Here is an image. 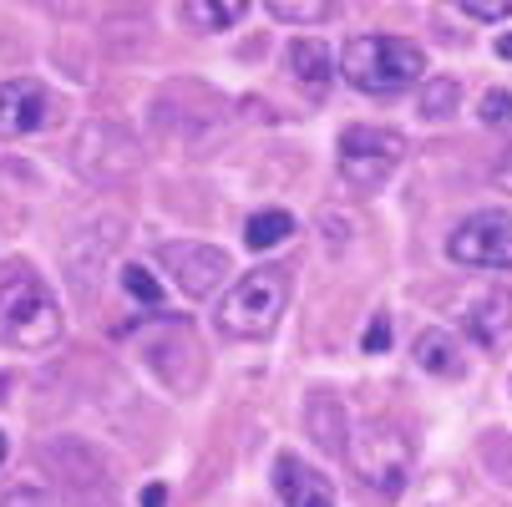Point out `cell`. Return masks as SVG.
Listing matches in <instances>:
<instances>
[{
	"label": "cell",
	"instance_id": "cell-25",
	"mask_svg": "<svg viewBox=\"0 0 512 507\" xmlns=\"http://www.w3.org/2000/svg\"><path fill=\"white\" fill-rule=\"evenodd\" d=\"M391 315H376L371 320V330H365V350H371V355H381V350H391Z\"/></svg>",
	"mask_w": 512,
	"mask_h": 507
},
{
	"label": "cell",
	"instance_id": "cell-2",
	"mask_svg": "<svg viewBox=\"0 0 512 507\" xmlns=\"http://www.w3.org/2000/svg\"><path fill=\"white\" fill-rule=\"evenodd\" d=\"M340 71L355 92H371V97H396L406 87L421 82L426 71V51L416 41L401 36H355L340 56Z\"/></svg>",
	"mask_w": 512,
	"mask_h": 507
},
{
	"label": "cell",
	"instance_id": "cell-20",
	"mask_svg": "<svg viewBox=\"0 0 512 507\" xmlns=\"http://www.w3.org/2000/svg\"><path fill=\"white\" fill-rule=\"evenodd\" d=\"M122 289H127V295H132L137 305H158V300H163L158 279H153L148 269H142V264H127V269H122Z\"/></svg>",
	"mask_w": 512,
	"mask_h": 507
},
{
	"label": "cell",
	"instance_id": "cell-4",
	"mask_svg": "<svg viewBox=\"0 0 512 507\" xmlns=\"http://www.w3.org/2000/svg\"><path fill=\"white\" fill-rule=\"evenodd\" d=\"M284 305H289V269L284 264L254 269L229 289V300L218 305V330L229 340H264L279 325Z\"/></svg>",
	"mask_w": 512,
	"mask_h": 507
},
{
	"label": "cell",
	"instance_id": "cell-8",
	"mask_svg": "<svg viewBox=\"0 0 512 507\" xmlns=\"http://www.w3.org/2000/svg\"><path fill=\"white\" fill-rule=\"evenodd\" d=\"M158 264L173 274V284L183 289L188 300H203V295H213L218 284L229 279V254L224 249H213V244H163L158 249Z\"/></svg>",
	"mask_w": 512,
	"mask_h": 507
},
{
	"label": "cell",
	"instance_id": "cell-24",
	"mask_svg": "<svg viewBox=\"0 0 512 507\" xmlns=\"http://www.w3.org/2000/svg\"><path fill=\"white\" fill-rule=\"evenodd\" d=\"M462 16H472V21H507L512 6H507V0H467Z\"/></svg>",
	"mask_w": 512,
	"mask_h": 507
},
{
	"label": "cell",
	"instance_id": "cell-7",
	"mask_svg": "<svg viewBox=\"0 0 512 507\" xmlns=\"http://www.w3.org/2000/svg\"><path fill=\"white\" fill-rule=\"evenodd\" d=\"M447 254L467 269H512V219L502 208H482L447 234Z\"/></svg>",
	"mask_w": 512,
	"mask_h": 507
},
{
	"label": "cell",
	"instance_id": "cell-22",
	"mask_svg": "<svg viewBox=\"0 0 512 507\" xmlns=\"http://www.w3.org/2000/svg\"><path fill=\"white\" fill-rule=\"evenodd\" d=\"M482 452H487V462H492L497 482H507V487H512V452H507V437H502V431H492Z\"/></svg>",
	"mask_w": 512,
	"mask_h": 507
},
{
	"label": "cell",
	"instance_id": "cell-10",
	"mask_svg": "<svg viewBox=\"0 0 512 507\" xmlns=\"http://www.w3.org/2000/svg\"><path fill=\"white\" fill-rule=\"evenodd\" d=\"M274 492H279L284 507H335V487L310 462H300L295 452L274 457Z\"/></svg>",
	"mask_w": 512,
	"mask_h": 507
},
{
	"label": "cell",
	"instance_id": "cell-27",
	"mask_svg": "<svg viewBox=\"0 0 512 507\" xmlns=\"http://www.w3.org/2000/svg\"><path fill=\"white\" fill-rule=\"evenodd\" d=\"M497 56H502V61H512V31H507V36H497Z\"/></svg>",
	"mask_w": 512,
	"mask_h": 507
},
{
	"label": "cell",
	"instance_id": "cell-26",
	"mask_svg": "<svg viewBox=\"0 0 512 507\" xmlns=\"http://www.w3.org/2000/svg\"><path fill=\"white\" fill-rule=\"evenodd\" d=\"M163 502H168L163 487H148V492H142V507H163Z\"/></svg>",
	"mask_w": 512,
	"mask_h": 507
},
{
	"label": "cell",
	"instance_id": "cell-9",
	"mask_svg": "<svg viewBox=\"0 0 512 507\" xmlns=\"http://www.w3.org/2000/svg\"><path fill=\"white\" fill-rule=\"evenodd\" d=\"M56 102L51 92L36 82V77H11V82H0V142H11V137H26V132H41L51 122Z\"/></svg>",
	"mask_w": 512,
	"mask_h": 507
},
{
	"label": "cell",
	"instance_id": "cell-15",
	"mask_svg": "<svg viewBox=\"0 0 512 507\" xmlns=\"http://www.w3.org/2000/svg\"><path fill=\"white\" fill-rule=\"evenodd\" d=\"M310 437H315L325 452H340V457H345V442H340V437H350V426H345V411H340L335 396H315V401H310Z\"/></svg>",
	"mask_w": 512,
	"mask_h": 507
},
{
	"label": "cell",
	"instance_id": "cell-19",
	"mask_svg": "<svg viewBox=\"0 0 512 507\" xmlns=\"http://www.w3.org/2000/svg\"><path fill=\"white\" fill-rule=\"evenodd\" d=\"M457 102H462V87H457V82H447V77H436V82L421 92V117H426V122H431V117L442 122V117H452V112H457Z\"/></svg>",
	"mask_w": 512,
	"mask_h": 507
},
{
	"label": "cell",
	"instance_id": "cell-13",
	"mask_svg": "<svg viewBox=\"0 0 512 507\" xmlns=\"http://www.w3.org/2000/svg\"><path fill=\"white\" fill-rule=\"evenodd\" d=\"M117 244H122V219H117L107 234H87V229H77V234L66 239L61 259H66L71 269H77V279H87V274H97V264H102Z\"/></svg>",
	"mask_w": 512,
	"mask_h": 507
},
{
	"label": "cell",
	"instance_id": "cell-3",
	"mask_svg": "<svg viewBox=\"0 0 512 507\" xmlns=\"http://www.w3.org/2000/svg\"><path fill=\"white\" fill-rule=\"evenodd\" d=\"M345 462H350V472L360 477V487H371L376 497L396 502V497L406 492V482H411L416 452H411V437H406L401 426H391V421L376 416V421H365V426L350 431Z\"/></svg>",
	"mask_w": 512,
	"mask_h": 507
},
{
	"label": "cell",
	"instance_id": "cell-16",
	"mask_svg": "<svg viewBox=\"0 0 512 507\" xmlns=\"http://www.w3.org/2000/svg\"><path fill=\"white\" fill-rule=\"evenodd\" d=\"M244 11H249V0H188L183 21H188L193 31H229Z\"/></svg>",
	"mask_w": 512,
	"mask_h": 507
},
{
	"label": "cell",
	"instance_id": "cell-11",
	"mask_svg": "<svg viewBox=\"0 0 512 507\" xmlns=\"http://www.w3.org/2000/svg\"><path fill=\"white\" fill-rule=\"evenodd\" d=\"M467 335L482 350H507L512 345V295L507 289H487L482 300H472L467 310Z\"/></svg>",
	"mask_w": 512,
	"mask_h": 507
},
{
	"label": "cell",
	"instance_id": "cell-12",
	"mask_svg": "<svg viewBox=\"0 0 512 507\" xmlns=\"http://www.w3.org/2000/svg\"><path fill=\"white\" fill-rule=\"evenodd\" d=\"M416 366L421 371H431V376H447V381H457L462 371H467V350H462V340L452 335V330H421L416 335Z\"/></svg>",
	"mask_w": 512,
	"mask_h": 507
},
{
	"label": "cell",
	"instance_id": "cell-18",
	"mask_svg": "<svg viewBox=\"0 0 512 507\" xmlns=\"http://www.w3.org/2000/svg\"><path fill=\"white\" fill-rule=\"evenodd\" d=\"M335 11H340L335 0H274V6H269V16H279V21H295V26L330 21Z\"/></svg>",
	"mask_w": 512,
	"mask_h": 507
},
{
	"label": "cell",
	"instance_id": "cell-6",
	"mask_svg": "<svg viewBox=\"0 0 512 507\" xmlns=\"http://www.w3.org/2000/svg\"><path fill=\"white\" fill-rule=\"evenodd\" d=\"M137 163H142L137 137L122 132L117 122H87L77 142H71V168L92 183H122L137 173Z\"/></svg>",
	"mask_w": 512,
	"mask_h": 507
},
{
	"label": "cell",
	"instance_id": "cell-1",
	"mask_svg": "<svg viewBox=\"0 0 512 507\" xmlns=\"http://www.w3.org/2000/svg\"><path fill=\"white\" fill-rule=\"evenodd\" d=\"M66 320L56 295L41 284V274L21 259L0 269V340L16 350H51L61 340Z\"/></svg>",
	"mask_w": 512,
	"mask_h": 507
},
{
	"label": "cell",
	"instance_id": "cell-5",
	"mask_svg": "<svg viewBox=\"0 0 512 507\" xmlns=\"http://www.w3.org/2000/svg\"><path fill=\"white\" fill-rule=\"evenodd\" d=\"M406 158V137L386 127H350L340 137V178L350 193H381Z\"/></svg>",
	"mask_w": 512,
	"mask_h": 507
},
{
	"label": "cell",
	"instance_id": "cell-17",
	"mask_svg": "<svg viewBox=\"0 0 512 507\" xmlns=\"http://www.w3.org/2000/svg\"><path fill=\"white\" fill-rule=\"evenodd\" d=\"M289 234H295V219H289L284 208H264V213H254V219L244 224V244H249V249H269V244H284Z\"/></svg>",
	"mask_w": 512,
	"mask_h": 507
},
{
	"label": "cell",
	"instance_id": "cell-14",
	"mask_svg": "<svg viewBox=\"0 0 512 507\" xmlns=\"http://www.w3.org/2000/svg\"><path fill=\"white\" fill-rule=\"evenodd\" d=\"M289 71H295V82H305L310 92H325L330 87V51H325V41H315V36L289 41Z\"/></svg>",
	"mask_w": 512,
	"mask_h": 507
},
{
	"label": "cell",
	"instance_id": "cell-28",
	"mask_svg": "<svg viewBox=\"0 0 512 507\" xmlns=\"http://www.w3.org/2000/svg\"><path fill=\"white\" fill-rule=\"evenodd\" d=\"M0 462H6V431H0Z\"/></svg>",
	"mask_w": 512,
	"mask_h": 507
},
{
	"label": "cell",
	"instance_id": "cell-23",
	"mask_svg": "<svg viewBox=\"0 0 512 507\" xmlns=\"http://www.w3.org/2000/svg\"><path fill=\"white\" fill-rule=\"evenodd\" d=\"M482 122H487V127H507V122H512V92H502V87L487 92V97H482Z\"/></svg>",
	"mask_w": 512,
	"mask_h": 507
},
{
	"label": "cell",
	"instance_id": "cell-21",
	"mask_svg": "<svg viewBox=\"0 0 512 507\" xmlns=\"http://www.w3.org/2000/svg\"><path fill=\"white\" fill-rule=\"evenodd\" d=\"M0 507H56V497L46 487H36V482H16V487H6Z\"/></svg>",
	"mask_w": 512,
	"mask_h": 507
}]
</instances>
